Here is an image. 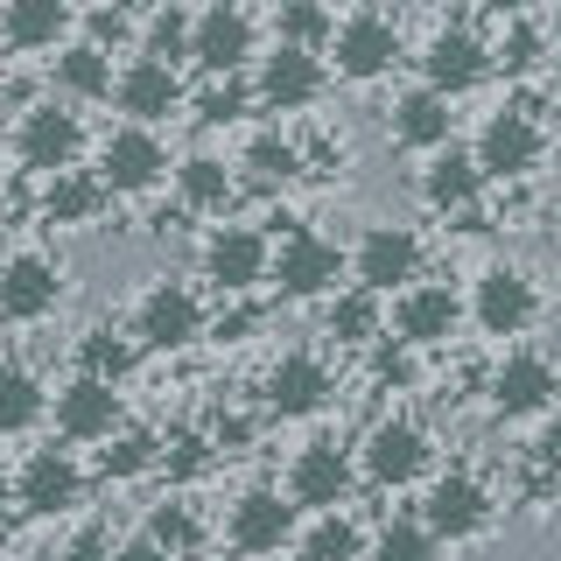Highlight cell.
I'll return each mask as SVG.
<instances>
[{
    "mask_svg": "<svg viewBox=\"0 0 561 561\" xmlns=\"http://www.w3.org/2000/svg\"><path fill=\"white\" fill-rule=\"evenodd\" d=\"M70 302V260L49 239H14L0 245V323L35 330Z\"/></svg>",
    "mask_w": 561,
    "mask_h": 561,
    "instance_id": "6da1fadb",
    "label": "cell"
},
{
    "mask_svg": "<svg viewBox=\"0 0 561 561\" xmlns=\"http://www.w3.org/2000/svg\"><path fill=\"white\" fill-rule=\"evenodd\" d=\"M127 337H134L140 351H154V358H175V351L204 344V337H210V302H204V288H197V280H183V274L140 280V295H134V309H127Z\"/></svg>",
    "mask_w": 561,
    "mask_h": 561,
    "instance_id": "7a4b0ae2",
    "label": "cell"
},
{
    "mask_svg": "<svg viewBox=\"0 0 561 561\" xmlns=\"http://www.w3.org/2000/svg\"><path fill=\"white\" fill-rule=\"evenodd\" d=\"M99 140L92 127H84V113L78 105H64V99H35L22 105V113L8 119V154L22 162V175H70V169H84V154H92Z\"/></svg>",
    "mask_w": 561,
    "mask_h": 561,
    "instance_id": "3957f363",
    "label": "cell"
},
{
    "mask_svg": "<svg viewBox=\"0 0 561 561\" xmlns=\"http://www.w3.org/2000/svg\"><path fill=\"white\" fill-rule=\"evenodd\" d=\"M84 499H92V463L57 435L14 463V513L22 519H70L84 513Z\"/></svg>",
    "mask_w": 561,
    "mask_h": 561,
    "instance_id": "277c9868",
    "label": "cell"
},
{
    "mask_svg": "<svg viewBox=\"0 0 561 561\" xmlns=\"http://www.w3.org/2000/svg\"><path fill=\"white\" fill-rule=\"evenodd\" d=\"M358 478L379 484V491L428 484V478H435V435H428V421H414V414H379L373 428L358 435Z\"/></svg>",
    "mask_w": 561,
    "mask_h": 561,
    "instance_id": "5b68a950",
    "label": "cell"
},
{
    "mask_svg": "<svg viewBox=\"0 0 561 561\" xmlns=\"http://www.w3.org/2000/svg\"><path fill=\"white\" fill-rule=\"evenodd\" d=\"M358 449L337 443V435H309L302 449L288 456V470H280V491L295 499V513H344L351 491H358Z\"/></svg>",
    "mask_w": 561,
    "mask_h": 561,
    "instance_id": "8992f818",
    "label": "cell"
},
{
    "mask_svg": "<svg viewBox=\"0 0 561 561\" xmlns=\"http://www.w3.org/2000/svg\"><path fill=\"white\" fill-rule=\"evenodd\" d=\"M197 274L210 280L218 302H245V295L274 274V232L267 225H232V218L210 225L204 245H197Z\"/></svg>",
    "mask_w": 561,
    "mask_h": 561,
    "instance_id": "52a82bcc",
    "label": "cell"
},
{
    "mask_svg": "<svg viewBox=\"0 0 561 561\" xmlns=\"http://www.w3.org/2000/svg\"><path fill=\"white\" fill-rule=\"evenodd\" d=\"M274 295L280 302H330L337 288H351V260L337 239L309 232V225H288L274 239Z\"/></svg>",
    "mask_w": 561,
    "mask_h": 561,
    "instance_id": "ba28073f",
    "label": "cell"
},
{
    "mask_svg": "<svg viewBox=\"0 0 561 561\" xmlns=\"http://www.w3.org/2000/svg\"><path fill=\"white\" fill-rule=\"evenodd\" d=\"M260 22L245 0H204L197 22H190V64L204 70V78H253L260 64Z\"/></svg>",
    "mask_w": 561,
    "mask_h": 561,
    "instance_id": "9c48e42d",
    "label": "cell"
},
{
    "mask_svg": "<svg viewBox=\"0 0 561 561\" xmlns=\"http://www.w3.org/2000/svg\"><path fill=\"white\" fill-rule=\"evenodd\" d=\"M330 78H344V84H379V78H393L400 57H408V35H400V22L386 8H351L337 35H330Z\"/></svg>",
    "mask_w": 561,
    "mask_h": 561,
    "instance_id": "30bf717a",
    "label": "cell"
},
{
    "mask_svg": "<svg viewBox=\"0 0 561 561\" xmlns=\"http://www.w3.org/2000/svg\"><path fill=\"white\" fill-rule=\"evenodd\" d=\"M92 162H99V183L113 190V197H154L175 175V154H169L162 127H134V119H119V127L99 134Z\"/></svg>",
    "mask_w": 561,
    "mask_h": 561,
    "instance_id": "8fae6325",
    "label": "cell"
},
{
    "mask_svg": "<svg viewBox=\"0 0 561 561\" xmlns=\"http://www.w3.org/2000/svg\"><path fill=\"white\" fill-rule=\"evenodd\" d=\"M260 408L274 421H316L337 408V365L323 358L316 344H288L260 379Z\"/></svg>",
    "mask_w": 561,
    "mask_h": 561,
    "instance_id": "7c38bea8",
    "label": "cell"
},
{
    "mask_svg": "<svg viewBox=\"0 0 561 561\" xmlns=\"http://www.w3.org/2000/svg\"><path fill=\"white\" fill-rule=\"evenodd\" d=\"M351 280L358 288H373V295H400V288H414L421 274H428V239L414 232V225H400V218H379V225H365L358 239H351Z\"/></svg>",
    "mask_w": 561,
    "mask_h": 561,
    "instance_id": "4fadbf2b",
    "label": "cell"
},
{
    "mask_svg": "<svg viewBox=\"0 0 561 561\" xmlns=\"http://www.w3.org/2000/svg\"><path fill=\"white\" fill-rule=\"evenodd\" d=\"M330 57L323 49H288V43H267L260 49V64H253V99H260V113H280V119H295V113H316V105L330 99Z\"/></svg>",
    "mask_w": 561,
    "mask_h": 561,
    "instance_id": "5bb4252c",
    "label": "cell"
},
{
    "mask_svg": "<svg viewBox=\"0 0 561 561\" xmlns=\"http://www.w3.org/2000/svg\"><path fill=\"white\" fill-rule=\"evenodd\" d=\"M421 526H428L435 540H449V548L484 540L491 526H499V491H491L478 470H435L428 491H421Z\"/></svg>",
    "mask_w": 561,
    "mask_h": 561,
    "instance_id": "9a60e30c",
    "label": "cell"
},
{
    "mask_svg": "<svg viewBox=\"0 0 561 561\" xmlns=\"http://www.w3.org/2000/svg\"><path fill=\"white\" fill-rule=\"evenodd\" d=\"M470 154H478L484 183H526V175L548 162V127H540L534 105H499V113H484Z\"/></svg>",
    "mask_w": 561,
    "mask_h": 561,
    "instance_id": "2e32d148",
    "label": "cell"
},
{
    "mask_svg": "<svg viewBox=\"0 0 561 561\" xmlns=\"http://www.w3.org/2000/svg\"><path fill=\"white\" fill-rule=\"evenodd\" d=\"M463 309L484 337H526V330L540 323V280L526 274L519 260H491V267H478V280H470Z\"/></svg>",
    "mask_w": 561,
    "mask_h": 561,
    "instance_id": "e0dca14e",
    "label": "cell"
},
{
    "mask_svg": "<svg viewBox=\"0 0 561 561\" xmlns=\"http://www.w3.org/2000/svg\"><path fill=\"white\" fill-rule=\"evenodd\" d=\"M484 393H491V414L499 421H540V414L561 408V365L548 351H534V344H513L499 365H491Z\"/></svg>",
    "mask_w": 561,
    "mask_h": 561,
    "instance_id": "ac0fdd59",
    "label": "cell"
},
{
    "mask_svg": "<svg viewBox=\"0 0 561 561\" xmlns=\"http://www.w3.org/2000/svg\"><path fill=\"white\" fill-rule=\"evenodd\" d=\"M49 428H57V443H70V449H105L127 428V393L105 386V379L70 373L57 393H49Z\"/></svg>",
    "mask_w": 561,
    "mask_h": 561,
    "instance_id": "d6986e66",
    "label": "cell"
},
{
    "mask_svg": "<svg viewBox=\"0 0 561 561\" xmlns=\"http://www.w3.org/2000/svg\"><path fill=\"white\" fill-rule=\"evenodd\" d=\"M463 323H470L463 288H449V280H428V274H421L414 288H400L393 309H386V330H393L400 344H414L421 358H428V351H443V344H456V330H463Z\"/></svg>",
    "mask_w": 561,
    "mask_h": 561,
    "instance_id": "ffe728a7",
    "label": "cell"
},
{
    "mask_svg": "<svg viewBox=\"0 0 561 561\" xmlns=\"http://www.w3.org/2000/svg\"><path fill=\"white\" fill-rule=\"evenodd\" d=\"M295 534H302V513H295V499L280 484H245L232 505H225V548L232 554H280L295 548Z\"/></svg>",
    "mask_w": 561,
    "mask_h": 561,
    "instance_id": "44dd1931",
    "label": "cell"
},
{
    "mask_svg": "<svg viewBox=\"0 0 561 561\" xmlns=\"http://www.w3.org/2000/svg\"><path fill=\"white\" fill-rule=\"evenodd\" d=\"M414 70H421L428 92L463 99V92H478V84L491 78V43L470 22H443V28H428V43L414 49Z\"/></svg>",
    "mask_w": 561,
    "mask_h": 561,
    "instance_id": "7402d4cb",
    "label": "cell"
},
{
    "mask_svg": "<svg viewBox=\"0 0 561 561\" xmlns=\"http://www.w3.org/2000/svg\"><path fill=\"white\" fill-rule=\"evenodd\" d=\"M113 105L119 119H134V127H162V119H175L190 105V84L175 64H154V57H127L113 78Z\"/></svg>",
    "mask_w": 561,
    "mask_h": 561,
    "instance_id": "603a6c76",
    "label": "cell"
},
{
    "mask_svg": "<svg viewBox=\"0 0 561 561\" xmlns=\"http://www.w3.org/2000/svg\"><path fill=\"white\" fill-rule=\"evenodd\" d=\"M84 8L78 0H0V43L14 57H57L78 43Z\"/></svg>",
    "mask_w": 561,
    "mask_h": 561,
    "instance_id": "cb8c5ba5",
    "label": "cell"
},
{
    "mask_svg": "<svg viewBox=\"0 0 561 561\" xmlns=\"http://www.w3.org/2000/svg\"><path fill=\"white\" fill-rule=\"evenodd\" d=\"M386 140L393 148H408V154H443L449 140H456V99L443 92H428V84H408V92H393L386 99Z\"/></svg>",
    "mask_w": 561,
    "mask_h": 561,
    "instance_id": "d4e9b609",
    "label": "cell"
},
{
    "mask_svg": "<svg viewBox=\"0 0 561 561\" xmlns=\"http://www.w3.org/2000/svg\"><path fill=\"white\" fill-rule=\"evenodd\" d=\"M484 169H478V154L470 148H449L443 154H428L421 162V204L435 210V218H478V204H484Z\"/></svg>",
    "mask_w": 561,
    "mask_h": 561,
    "instance_id": "484cf974",
    "label": "cell"
},
{
    "mask_svg": "<svg viewBox=\"0 0 561 561\" xmlns=\"http://www.w3.org/2000/svg\"><path fill=\"white\" fill-rule=\"evenodd\" d=\"M169 190H175V218H218L225 225V210H232V197H239V162L197 148V154L175 162Z\"/></svg>",
    "mask_w": 561,
    "mask_h": 561,
    "instance_id": "4316f807",
    "label": "cell"
},
{
    "mask_svg": "<svg viewBox=\"0 0 561 561\" xmlns=\"http://www.w3.org/2000/svg\"><path fill=\"white\" fill-rule=\"evenodd\" d=\"M113 190L99 183V169H70V175H49L43 183V204H35V225L43 232H84V225L105 218Z\"/></svg>",
    "mask_w": 561,
    "mask_h": 561,
    "instance_id": "83f0119b",
    "label": "cell"
},
{
    "mask_svg": "<svg viewBox=\"0 0 561 561\" xmlns=\"http://www.w3.org/2000/svg\"><path fill=\"white\" fill-rule=\"evenodd\" d=\"M113 78H119V64L105 57L99 43H70V49H57V57H49V99H64V105H105L113 99Z\"/></svg>",
    "mask_w": 561,
    "mask_h": 561,
    "instance_id": "f1b7e54d",
    "label": "cell"
},
{
    "mask_svg": "<svg viewBox=\"0 0 561 561\" xmlns=\"http://www.w3.org/2000/svg\"><path fill=\"white\" fill-rule=\"evenodd\" d=\"M49 386L28 358H0V443H22L49 421Z\"/></svg>",
    "mask_w": 561,
    "mask_h": 561,
    "instance_id": "f546056e",
    "label": "cell"
},
{
    "mask_svg": "<svg viewBox=\"0 0 561 561\" xmlns=\"http://www.w3.org/2000/svg\"><path fill=\"white\" fill-rule=\"evenodd\" d=\"M323 337L330 344H344V351H373L379 337H386V295H373V288H337L323 302Z\"/></svg>",
    "mask_w": 561,
    "mask_h": 561,
    "instance_id": "4dcf8cb0",
    "label": "cell"
},
{
    "mask_svg": "<svg viewBox=\"0 0 561 561\" xmlns=\"http://www.w3.org/2000/svg\"><path fill=\"white\" fill-rule=\"evenodd\" d=\"M140 365V344L127 337V323H92L78 344H70V373L78 379H105V386H127Z\"/></svg>",
    "mask_w": 561,
    "mask_h": 561,
    "instance_id": "1f68e13d",
    "label": "cell"
},
{
    "mask_svg": "<svg viewBox=\"0 0 561 561\" xmlns=\"http://www.w3.org/2000/svg\"><path fill=\"white\" fill-rule=\"evenodd\" d=\"M295 554L302 561H365L373 554V534H365V519L351 513H309L302 534H295Z\"/></svg>",
    "mask_w": 561,
    "mask_h": 561,
    "instance_id": "d6a6232c",
    "label": "cell"
},
{
    "mask_svg": "<svg viewBox=\"0 0 561 561\" xmlns=\"http://www.w3.org/2000/svg\"><path fill=\"white\" fill-rule=\"evenodd\" d=\"M302 140H288L280 127L267 134H253L245 140V154H239V183H260V190H288V183H302Z\"/></svg>",
    "mask_w": 561,
    "mask_h": 561,
    "instance_id": "836d02e7",
    "label": "cell"
},
{
    "mask_svg": "<svg viewBox=\"0 0 561 561\" xmlns=\"http://www.w3.org/2000/svg\"><path fill=\"white\" fill-rule=\"evenodd\" d=\"M140 540H154L169 561H190L204 548V519H197V505L183 499V491H169V499H154L148 513H140Z\"/></svg>",
    "mask_w": 561,
    "mask_h": 561,
    "instance_id": "e575fe53",
    "label": "cell"
},
{
    "mask_svg": "<svg viewBox=\"0 0 561 561\" xmlns=\"http://www.w3.org/2000/svg\"><path fill=\"white\" fill-rule=\"evenodd\" d=\"M148 470H162V435L154 428H119L113 443L99 449V463H92V478H105V484H134V478H148Z\"/></svg>",
    "mask_w": 561,
    "mask_h": 561,
    "instance_id": "d590c367",
    "label": "cell"
},
{
    "mask_svg": "<svg viewBox=\"0 0 561 561\" xmlns=\"http://www.w3.org/2000/svg\"><path fill=\"white\" fill-rule=\"evenodd\" d=\"M274 43L288 49H330V35H337V8L330 0H274Z\"/></svg>",
    "mask_w": 561,
    "mask_h": 561,
    "instance_id": "8d00e7d4",
    "label": "cell"
},
{
    "mask_svg": "<svg viewBox=\"0 0 561 561\" xmlns=\"http://www.w3.org/2000/svg\"><path fill=\"white\" fill-rule=\"evenodd\" d=\"M190 22H197V8H148V22L134 35V57H154V64H190Z\"/></svg>",
    "mask_w": 561,
    "mask_h": 561,
    "instance_id": "74e56055",
    "label": "cell"
},
{
    "mask_svg": "<svg viewBox=\"0 0 561 561\" xmlns=\"http://www.w3.org/2000/svg\"><path fill=\"white\" fill-rule=\"evenodd\" d=\"M540 57H548V22H540V14H513V22L499 28V43H491V70H505V78L540 70Z\"/></svg>",
    "mask_w": 561,
    "mask_h": 561,
    "instance_id": "f35d334b",
    "label": "cell"
},
{
    "mask_svg": "<svg viewBox=\"0 0 561 561\" xmlns=\"http://www.w3.org/2000/svg\"><path fill=\"white\" fill-rule=\"evenodd\" d=\"M253 78H204L197 92H190V113L204 119V127H239L245 113H253Z\"/></svg>",
    "mask_w": 561,
    "mask_h": 561,
    "instance_id": "ab89813d",
    "label": "cell"
},
{
    "mask_svg": "<svg viewBox=\"0 0 561 561\" xmlns=\"http://www.w3.org/2000/svg\"><path fill=\"white\" fill-rule=\"evenodd\" d=\"M365 561H443V540L421 526V513H400L373 534V554Z\"/></svg>",
    "mask_w": 561,
    "mask_h": 561,
    "instance_id": "60d3db41",
    "label": "cell"
},
{
    "mask_svg": "<svg viewBox=\"0 0 561 561\" xmlns=\"http://www.w3.org/2000/svg\"><path fill=\"white\" fill-rule=\"evenodd\" d=\"M365 365H373V379H379V386H393V393L421 386V351H414V344H400L393 330H386V337L365 351Z\"/></svg>",
    "mask_w": 561,
    "mask_h": 561,
    "instance_id": "b9f144b4",
    "label": "cell"
},
{
    "mask_svg": "<svg viewBox=\"0 0 561 561\" xmlns=\"http://www.w3.org/2000/svg\"><path fill=\"white\" fill-rule=\"evenodd\" d=\"M210 463H218V449H210L204 435H169V443H162V470H169L175 484H183V478H204Z\"/></svg>",
    "mask_w": 561,
    "mask_h": 561,
    "instance_id": "7bdbcfd3",
    "label": "cell"
},
{
    "mask_svg": "<svg viewBox=\"0 0 561 561\" xmlns=\"http://www.w3.org/2000/svg\"><path fill=\"white\" fill-rule=\"evenodd\" d=\"M78 28H84V43H99V49H105V57H113V49L127 43V35H140V22H134L127 8H119V0H113V8H92Z\"/></svg>",
    "mask_w": 561,
    "mask_h": 561,
    "instance_id": "ee69618b",
    "label": "cell"
},
{
    "mask_svg": "<svg viewBox=\"0 0 561 561\" xmlns=\"http://www.w3.org/2000/svg\"><path fill=\"white\" fill-rule=\"evenodd\" d=\"M113 548H119L113 526H105V519H84L78 534L64 540V554H57V561H113Z\"/></svg>",
    "mask_w": 561,
    "mask_h": 561,
    "instance_id": "f6af8a7d",
    "label": "cell"
},
{
    "mask_svg": "<svg viewBox=\"0 0 561 561\" xmlns=\"http://www.w3.org/2000/svg\"><path fill=\"white\" fill-rule=\"evenodd\" d=\"M253 330H260V316L245 302H218V309H210V344H245Z\"/></svg>",
    "mask_w": 561,
    "mask_h": 561,
    "instance_id": "bcb514c9",
    "label": "cell"
},
{
    "mask_svg": "<svg viewBox=\"0 0 561 561\" xmlns=\"http://www.w3.org/2000/svg\"><path fill=\"white\" fill-rule=\"evenodd\" d=\"M534 456H540V463H548V470H561V408H554V414H540V435H534Z\"/></svg>",
    "mask_w": 561,
    "mask_h": 561,
    "instance_id": "7dc6e473",
    "label": "cell"
},
{
    "mask_svg": "<svg viewBox=\"0 0 561 561\" xmlns=\"http://www.w3.org/2000/svg\"><path fill=\"white\" fill-rule=\"evenodd\" d=\"M113 561H169V554L154 548V540H140V534H127V540H119V548H113Z\"/></svg>",
    "mask_w": 561,
    "mask_h": 561,
    "instance_id": "c3c4849f",
    "label": "cell"
},
{
    "mask_svg": "<svg viewBox=\"0 0 561 561\" xmlns=\"http://www.w3.org/2000/svg\"><path fill=\"white\" fill-rule=\"evenodd\" d=\"M484 8H491V14H499V22H513V14H534V8H540V0H484Z\"/></svg>",
    "mask_w": 561,
    "mask_h": 561,
    "instance_id": "681fc988",
    "label": "cell"
},
{
    "mask_svg": "<svg viewBox=\"0 0 561 561\" xmlns=\"http://www.w3.org/2000/svg\"><path fill=\"white\" fill-rule=\"evenodd\" d=\"M0 134H8V92H0Z\"/></svg>",
    "mask_w": 561,
    "mask_h": 561,
    "instance_id": "f907efd6",
    "label": "cell"
},
{
    "mask_svg": "<svg viewBox=\"0 0 561 561\" xmlns=\"http://www.w3.org/2000/svg\"><path fill=\"white\" fill-rule=\"evenodd\" d=\"M148 8H190V0H148Z\"/></svg>",
    "mask_w": 561,
    "mask_h": 561,
    "instance_id": "816d5d0a",
    "label": "cell"
},
{
    "mask_svg": "<svg viewBox=\"0 0 561 561\" xmlns=\"http://www.w3.org/2000/svg\"><path fill=\"white\" fill-rule=\"evenodd\" d=\"M0 225H8V190H0Z\"/></svg>",
    "mask_w": 561,
    "mask_h": 561,
    "instance_id": "f5cc1de1",
    "label": "cell"
},
{
    "mask_svg": "<svg viewBox=\"0 0 561 561\" xmlns=\"http://www.w3.org/2000/svg\"><path fill=\"white\" fill-rule=\"evenodd\" d=\"M0 561H8V554H0Z\"/></svg>",
    "mask_w": 561,
    "mask_h": 561,
    "instance_id": "db71d44e",
    "label": "cell"
}]
</instances>
